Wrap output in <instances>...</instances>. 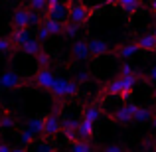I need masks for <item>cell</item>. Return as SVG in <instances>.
<instances>
[{"mask_svg": "<svg viewBox=\"0 0 156 152\" xmlns=\"http://www.w3.org/2000/svg\"><path fill=\"white\" fill-rule=\"evenodd\" d=\"M121 81H122V91H133L134 83H136V73H130V75H121Z\"/></svg>", "mask_w": 156, "mask_h": 152, "instance_id": "obj_24", "label": "cell"}, {"mask_svg": "<svg viewBox=\"0 0 156 152\" xmlns=\"http://www.w3.org/2000/svg\"><path fill=\"white\" fill-rule=\"evenodd\" d=\"M12 24L18 28H28L30 26V10L26 8H16L12 14Z\"/></svg>", "mask_w": 156, "mask_h": 152, "instance_id": "obj_9", "label": "cell"}, {"mask_svg": "<svg viewBox=\"0 0 156 152\" xmlns=\"http://www.w3.org/2000/svg\"><path fill=\"white\" fill-rule=\"evenodd\" d=\"M71 53H73V57H75L77 61H89L93 57L91 51H89V44L83 42V40H77V42L73 44Z\"/></svg>", "mask_w": 156, "mask_h": 152, "instance_id": "obj_8", "label": "cell"}, {"mask_svg": "<svg viewBox=\"0 0 156 152\" xmlns=\"http://www.w3.org/2000/svg\"><path fill=\"white\" fill-rule=\"evenodd\" d=\"M53 81H55V77H53L51 69L50 67H40L38 73H36V77L32 79V83H36L40 89H46V91H51V85Z\"/></svg>", "mask_w": 156, "mask_h": 152, "instance_id": "obj_5", "label": "cell"}, {"mask_svg": "<svg viewBox=\"0 0 156 152\" xmlns=\"http://www.w3.org/2000/svg\"><path fill=\"white\" fill-rule=\"evenodd\" d=\"M36 59H38L40 67H50L51 65V57H50V53H46V51H40L38 55H36Z\"/></svg>", "mask_w": 156, "mask_h": 152, "instance_id": "obj_27", "label": "cell"}, {"mask_svg": "<svg viewBox=\"0 0 156 152\" xmlns=\"http://www.w3.org/2000/svg\"><path fill=\"white\" fill-rule=\"evenodd\" d=\"M103 150H107V152H122V146L121 144H107V146H103Z\"/></svg>", "mask_w": 156, "mask_h": 152, "instance_id": "obj_36", "label": "cell"}, {"mask_svg": "<svg viewBox=\"0 0 156 152\" xmlns=\"http://www.w3.org/2000/svg\"><path fill=\"white\" fill-rule=\"evenodd\" d=\"M150 122H152V126L156 129V117H152V121H150Z\"/></svg>", "mask_w": 156, "mask_h": 152, "instance_id": "obj_39", "label": "cell"}, {"mask_svg": "<svg viewBox=\"0 0 156 152\" xmlns=\"http://www.w3.org/2000/svg\"><path fill=\"white\" fill-rule=\"evenodd\" d=\"M22 83H24V79L16 71H4L0 75V89L2 91H14V89L22 87Z\"/></svg>", "mask_w": 156, "mask_h": 152, "instance_id": "obj_4", "label": "cell"}, {"mask_svg": "<svg viewBox=\"0 0 156 152\" xmlns=\"http://www.w3.org/2000/svg\"><path fill=\"white\" fill-rule=\"evenodd\" d=\"M87 44H89V51H91L93 57L107 55V53L111 51L109 42H105L103 38H91V40H87Z\"/></svg>", "mask_w": 156, "mask_h": 152, "instance_id": "obj_7", "label": "cell"}, {"mask_svg": "<svg viewBox=\"0 0 156 152\" xmlns=\"http://www.w3.org/2000/svg\"><path fill=\"white\" fill-rule=\"evenodd\" d=\"M152 111L150 109H144V107H138L136 109V113H134V121L136 122H150L152 121Z\"/></svg>", "mask_w": 156, "mask_h": 152, "instance_id": "obj_19", "label": "cell"}, {"mask_svg": "<svg viewBox=\"0 0 156 152\" xmlns=\"http://www.w3.org/2000/svg\"><path fill=\"white\" fill-rule=\"evenodd\" d=\"M77 83H85V81L89 79V71L87 69H81V71H77Z\"/></svg>", "mask_w": 156, "mask_h": 152, "instance_id": "obj_34", "label": "cell"}, {"mask_svg": "<svg viewBox=\"0 0 156 152\" xmlns=\"http://www.w3.org/2000/svg\"><path fill=\"white\" fill-rule=\"evenodd\" d=\"M138 48H140L142 51H156V38L152 34H146V36H140V38L136 40Z\"/></svg>", "mask_w": 156, "mask_h": 152, "instance_id": "obj_14", "label": "cell"}, {"mask_svg": "<svg viewBox=\"0 0 156 152\" xmlns=\"http://www.w3.org/2000/svg\"><path fill=\"white\" fill-rule=\"evenodd\" d=\"M138 105H125L113 115V121L119 122V125H129V122L134 121V113H136Z\"/></svg>", "mask_w": 156, "mask_h": 152, "instance_id": "obj_6", "label": "cell"}, {"mask_svg": "<svg viewBox=\"0 0 156 152\" xmlns=\"http://www.w3.org/2000/svg\"><path fill=\"white\" fill-rule=\"evenodd\" d=\"M34 138H36V134L32 133L30 129H24L22 133H20V142H22V146H32Z\"/></svg>", "mask_w": 156, "mask_h": 152, "instance_id": "obj_25", "label": "cell"}, {"mask_svg": "<svg viewBox=\"0 0 156 152\" xmlns=\"http://www.w3.org/2000/svg\"><path fill=\"white\" fill-rule=\"evenodd\" d=\"M44 26L50 30V34L51 36H57V34H63V22H59V20H55V18H51V16H46L44 18Z\"/></svg>", "mask_w": 156, "mask_h": 152, "instance_id": "obj_13", "label": "cell"}, {"mask_svg": "<svg viewBox=\"0 0 156 152\" xmlns=\"http://www.w3.org/2000/svg\"><path fill=\"white\" fill-rule=\"evenodd\" d=\"M48 16H51V18L59 20V22H67L69 20V6H65V4H55V6L48 8Z\"/></svg>", "mask_w": 156, "mask_h": 152, "instance_id": "obj_10", "label": "cell"}, {"mask_svg": "<svg viewBox=\"0 0 156 152\" xmlns=\"http://www.w3.org/2000/svg\"><path fill=\"white\" fill-rule=\"evenodd\" d=\"M30 148H32V150H48V152H51L53 146L50 144V142H32Z\"/></svg>", "mask_w": 156, "mask_h": 152, "instance_id": "obj_30", "label": "cell"}, {"mask_svg": "<svg viewBox=\"0 0 156 152\" xmlns=\"http://www.w3.org/2000/svg\"><path fill=\"white\" fill-rule=\"evenodd\" d=\"M152 36H154V38H156V28H154V32H152Z\"/></svg>", "mask_w": 156, "mask_h": 152, "instance_id": "obj_41", "label": "cell"}, {"mask_svg": "<svg viewBox=\"0 0 156 152\" xmlns=\"http://www.w3.org/2000/svg\"><path fill=\"white\" fill-rule=\"evenodd\" d=\"M12 48V38H0V53H8Z\"/></svg>", "mask_w": 156, "mask_h": 152, "instance_id": "obj_31", "label": "cell"}, {"mask_svg": "<svg viewBox=\"0 0 156 152\" xmlns=\"http://www.w3.org/2000/svg\"><path fill=\"white\" fill-rule=\"evenodd\" d=\"M40 40H34V38H28L26 42L22 44V46H20V50H22L24 53H26V55H38L40 51H42V46H40Z\"/></svg>", "mask_w": 156, "mask_h": 152, "instance_id": "obj_12", "label": "cell"}, {"mask_svg": "<svg viewBox=\"0 0 156 152\" xmlns=\"http://www.w3.org/2000/svg\"><path fill=\"white\" fill-rule=\"evenodd\" d=\"M0 130H2V122H0Z\"/></svg>", "mask_w": 156, "mask_h": 152, "instance_id": "obj_44", "label": "cell"}, {"mask_svg": "<svg viewBox=\"0 0 156 152\" xmlns=\"http://www.w3.org/2000/svg\"><path fill=\"white\" fill-rule=\"evenodd\" d=\"M12 148H10V146H8V144H2V142H0V152H10Z\"/></svg>", "mask_w": 156, "mask_h": 152, "instance_id": "obj_37", "label": "cell"}, {"mask_svg": "<svg viewBox=\"0 0 156 152\" xmlns=\"http://www.w3.org/2000/svg\"><path fill=\"white\" fill-rule=\"evenodd\" d=\"M130 73H136V71H134V67L130 63H126V61H125V63L121 65V75H130Z\"/></svg>", "mask_w": 156, "mask_h": 152, "instance_id": "obj_33", "label": "cell"}, {"mask_svg": "<svg viewBox=\"0 0 156 152\" xmlns=\"http://www.w3.org/2000/svg\"><path fill=\"white\" fill-rule=\"evenodd\" d=\"M146 81H148V83H156V65H152L150 71L146 73Z\"/></svg>", "mask_w": 156, "mask_h": 152, "instance_id": "obj_35", "label": "cell"}, {"mask_svg": "<svg viewBox=\"0 0 156 152\" xmlns=\"http://www.w3.org/2000/svg\"><path fill=\"white\" fill-rule=\"evenodd\" d=\"M152 10L156 12V0H152Z\"/></svg>", "mask_w": 156, "mask_h": 152, "instance_id": "obj_40", "label": "cell"}, {"mask_svg": "<svg viewBox=\"0 0 156 152\" xmlns=\"http://www.w3.org/2000/svg\"><path fill=\"white\" fill-rule=\"evenodd\" d=\"M105 89H107V93H109V95H121V91H122V81H121V77H119V79L109 81V83L105 85Z\"/></svg>", "mask_w": 156, "mask_h": 152, "instance_id": "obj_21", "label": "cell"}, {"mask_svg": "<svg viewBox=\"0 0 156 152\" xmlns=\"http://www.w3.org/2000/svg\"><path fill=\"white\" fill-rule=\"evenodd\" d=\"M152 148H154V150H156V140H154V144H152Z\"/></svg>", "mask_w": 156, "mask_h": 152, "instance_id": "obj_42", "label": "cell"}, {"mask_svg": "<svg viewBox=\"0 0 156 152\" xmlns=\"http://www.w3.org/2000/svg\"><path fill=\"white\" fill-rule=\"evenodd\" d=\"M30 38V32H28V28H18L14 26V30H12V42L18 44V46H22L26 40Z\"/></svg>", "mask_w": 156, "mask_h": 152, "instance_id": "obj_17", "label": "cell"}, {"mask_svg": "<svg viewBox=\"0 0 156 152\" xmlns=\"http://www.w3.org/2000/svg\"><path fill=\"white\" fill-rule=\"evenodd\" d=\"M138 50H140V48H138V44H136V42H130V44H125V46H121L115 53H117V57H122V59H126V57H133Z\"/></svg>", "mask_w": 156, "mask_h": 152, "instance_id": "obj_15", "label": "cell"}, {"mask_svg": "<svg viewBox=\"0 0 156 152\" xmlns=\"http://www.w3.org/2000/svg\"><path fill=\"white\" fill-rule=\"evenodd\" d=\"M40 24H42V18H40V12H38V10L30 12V26H40Z\"/></svg>", "mask_w": 156, "mask_h": 152, "instance_id": "obj_32", "label": "cell"}, {"mask_svg": "<svg viewBox=\"0 0 156 152\" xmlns=\"http://www.w3.org/2000/svg\"><path fill=\"white\" fill-rule=\"evenodd\" d=\"M50 36H51V34H50V30H48L44 24H40V26H38V40H40V42H46Z\"/></svg>", "mask_w": 156, "mask_h": 152, "instance_id": "obj_29", "label": "cell"}, {"mask_svg": "<svg viewBox=\"0 0 156 152\" xmlns=\"http://www.w3.org/2000/svg\"><path fill=\"white\" fill-rule=\"evenodd\" d=\"M71 150H73V152H91L93 146L89 144L87 140H81V138H77V140H71Z\"/></svg>", "mask_w": 156, "mask_h": 152, "instance_id": "obj_22", "label": "cell"}, {"mask_svg": "<svg viewBox=\"0 0 156 152\" xmlns=\"http://www.w3.org/2000/svg\"><path fill=\"white\" fill-rule=\"evenodd\" d=\"M30 6H32V10L46 12L48 10V0H30Z\"/></svg>", "mask_w": 156, "mask_h": 152, "instance_id": "obj_28", "label": "cell"}, {"mask_svg": "<svg viewBox=\"0 0 156 152\" xmlns=\"http://www.w3.org/2000/svg\"><path fill=\"white\" fill-rule=\"evenodd\" d=\"M89 18H91V8H89V6L79 4V2H75V4H71V6H69V20H71V22L85 24Z\"/></svg>", "mask_w": 156, "mask_h": 152, "instance_id": "obj_3", "label": "cell"}, {"mask_svg": "<svg viewBox=\"0 0 156 152\" xmlns=\"http://www.w3.org/2000/svg\"><path fill=\"white\" fill-rule=\"evenodd\" d=\"M61 130V117H59V111L53 109V113L46 115V125H44V136L53 138L55 134H59Z\"/></svg>", "mask_w": 156, "mask_h": 152, "instance_id": "obj_2", "label": "cell"}, {"mask_svg": "<svg viewBox=\"0 0 156 152\" xmlns=\"http://www.w3.org/2000/svg\"><path fill=\"white\" fill-rule=\"evenodd\" d=\"M79 83L77 81H69V79H55L51 85V95L55 99H65V97H71L77 93Z\"/></svg>", "mask_w": 156, "mask_h": 152, "instance_id": "obj_1", "label": "cell"}, {"mask_svg": "<svg viewBox=\"0 0 156 152\" xmlns=\"http://www.w3.org/2000/svg\"><path fill=\"white\" fill-rule=\"evenodd\" d=\"M55 4H59V0H48V8L55 6Z\"/></svg>", "mask_w": 156, "mask_h": 152, "instance_id": "obj_38", "label": "cell"}, {"mask_svg": "<svg viewBox=\"0 0 156 152\" xmlns=\"http://www.w3.org/2000/svg\"><path fill=\"white\" fill-rule=\"evenodd\" d=\"M93 129H95V122L83 118V121L79 122V126H77V138H81V140H89V138L93 136Z\"/></svg>", "mask_w": 156, "mask_h": 152, "instance_id": "obj_11", "label": "cell"}, {"mask_svg": "<svg viewBox=\"0 0 156 152\" xmlns=\"http://www.w3.org/2000/svg\"><path fill=\"white\" fill-rule=\"evenodd\" d=\"M99 117H101V111H99V107H95V105H91V107H85V111H83V118H87V121H99Z\"/></svg>", "mask_w": 156, "mask_h": 152, "instance_id": "obj_23", "label": "cell"}, {"mask_svg": "<svg viewBox=\"0 0 156 152\" xmlns=\"http://www.w3.org/2000/svg\"><path fill=\"white\" fill-rule=\"evenodd\" d=\"M44 125H46V117H34L28 121L26 129H30L32 133L38 136V134H44Z\"/></svg>", "mask_w": 156, "mask_h": 152, "instance_id": "obj_16", "label": "cell"}, {"mask_svg": "<svg viewBox=\"0 0 156 152\" xmlns=\"http://www.w3.org/2000/svg\"><path fill=\"white\" fill-rule=\"evenodd\" d=\"M117 4H119V8H121L125 14H134V12L138 10V6H140V2L138 0H117Z\"/></svg>", "mask_w": 156, "mask_h": 152, "instance_id": "obj_18", "label": "cell"}, {"mask_svg": "<svg viewBox=\"0 0 156 152\" xmlns=\"http://www.w3.org/2000/svg\"><path fill=\"white\" fill-rule=\"evenodd\" d=\"M79 28H81V24H75V22H71V20H67V22L63 24L65 38H75V36L79 34Z\"/></svg>", "mask_w": 156, "mask_h": 152, "instance_id": "obj_20", "label": "cell"}, {"mask_svg": "<svg viewBox=\"0 0 156 152\" xmlns=\"http://www.w3.org/2000/svg\"><path fill=\"white\" fill-rule=\"evenodd\" d=\"M0 122H2V130H10V129L16 126V118L8 113H4L2 117H0Z\"/></svg>", "mask_w": 156, "mask_h": 152, "instance_id": "obj_26", "label": "cell"}, {"mask_svg": "<svg viewBox=\"0 0 156 152\" xmlns=\"http://www.w3.org/2000/svg\"><path fill=\"white\" fill-rule=\"evenodd\" d=\"M154 99H156V87H154Z\"/></svg>", "mask_w": 156, "mask_h": 152, "instance_id": "obj_43", "label": "cell"}]
</instances>
